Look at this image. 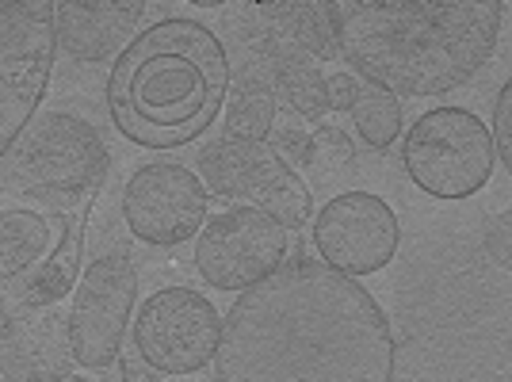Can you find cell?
<instances>
[{"label": "cell", "mask_w": 512, "mask_h": 382, "mask_svg": "<svg viewBox=\"0 0 512 382\" xmlns=\"http://www.w3.org/2000/svg\"><path fill=\"white\" fill-rule=\"evenodd\" d=\"M222 382H390L394 333L352 276L295 260L241 291L214 356Z\"/></svg>", "instance_id": "6da1fadb"}, {"label": "cell", "mask_w": 512, "mask_h": 382, "mask_svg": "<svg viewBox=\"0 0 512 382\" xmlns=\"http://www.w3.org/2000/svg\"><path fill=\"white\" fill-rule=\"evenodd\" d=\"M341 58L402 96L463 88L497 50L501 0H341Z\"/></svg>", "instance_id": "7a4b0ae2"}, {"label": "cell", "mask_w": 512, "mask_h": 382, "mask_svg": "<svg viewBox=\"0 0 512 382\" xmlns=\"http://www.w3.org/2000/svg\"><path fill=\"white\" fill-rule=\"evenodd\" d=\"M234 62L207 23L188 16L146 27L111 62L104 100L115 130L142 149H184L230 100Z\"/></svg>", "instance_id": "3957f363"}, {"label": "cell", "mask_w": 512, "mask_h": 382, "mask_svg": "<svg viewBox=\"0 0 512 382\" xmlns=\"http://www.w3.org/2000/svg\"><path fill=\"white\" fill-rule=\"evenodd\" d=\"M107 169L111 153L88 119L73 111H46L4 153V188L54 203H85L96 199Z\"/></svg>", "instance_id": "277c9868"}, {"label": "cell", "mask_w": 512, "mask_h": 382, "mask_svg": "<svg viewBox=\"0 0 512 382\" xmlns=\"http://www.w3.org/2000/svg\"><path fill=\"white\" fill-rule=\"evenodd\" d=\"M402 165L409 180L432 199H470L490 184L497 169L490 127L467 107H432L406 130Z\"/></svg>", "instance_id": "5b68a950"}, {"label": "cell", "mask_w": 512, "mask_h": 382, "mask_svg": "<svg viewBox=\"0 0 512 382\" xmlns=\"http://www.w3.org/2000/svg\"><path fill=\"white\" fill-rule=\"evenodd\" d=\"M58 4L54 0H4L0 4V146L20 142L46 100L58 58Z\"/></svg>", "instance_id": "8992f818"}, {"label": "cell", "mask_w": 512, "mask_h": 382, "mask_svg": "<svg viewBox=\"0 0 512 382\" xmlns=\"http://www.w3.org/2000/svg\"><path fill=\"white\" fill-rule=\"evenodd\" d=\"M138 298V260L127 241L96 253L81 272L65 314V348L81 371H107L119 360Z\"/></svg>", "instance_id": "52a82bcc"}, {"label": "cell", "mask_w": 512, "mask_h": 382, "mask_svg": "<svg viewBox=\"0 0 512 382\" xmlns=\"http://www.w3.org/2000/svg\"><path fill=\"white\" fill-rule=\"evenodd\" d=\"M195 172L211 195L237 199L245 207H260L272 218H279L287 230H299L314 218L310 184L268 142L218 138V142L199 149Z\"/></svg>", "instance_id": "ba28073f"}, {"label": "cell", "mask_w": 512, "mask_h": 382, "mask_svg": "<svg viewBox=\"0 0 512 382\" xmlns=\"http://www.w3.org/2000/svg\"><path fill=\"white\" fill-rule=\"evenodd\" d=\"M226 321L192 287H161L134 314V352L157 379H184L214 363Z\"/></svg>", "instance_id": "9c48e42d"}, {"label": "cell", "mask_w": 512, "mask_h": 382, "mask_svg": "<svg viewBox=\"0 0 512 382\" xmlns=\"http://www.w3.org/2000/svg\"><path fill=\"white\" fill-rule=\"evenodd\" d=\"M291 230L260 207H230L195 234V272L214 291H249L287 264Z\"/></svg>", "instance_id": "30bf717a"}, {"label": "cell", "mask_w": 512, "mask_h": 382, "mask_svg": "<svg viewBox=\"0 0 512 382\" xmlns=\"http://www.w3.org/2000/svg\"><path fill=\"white\" fill-rule=\"evenodd\" d=\"M310 222V245L318 260L352 279L383 272L402 245L398 214L375 191H341Z\"/></svg>", "instance_id": "8fae6325"}, {"label": "cell", "mask_w": 512, "mask_h": 382, "mask_svg": "<svg viewBox=\"0 0 512 382\" xmlns=\"http://www.w3.org/2000/svg\"><path fill=\"white\" fill-rule=\"evenodd\" d=\"M211 191L203 188L199 172L176 161H150L130 172L123 184V222L134 241L153 249H176L192 241L207 214Z\"/></svg>", "instance_id": "7c38bea8"}, {"label": "cell", "mask_w": 512, "mask_h": 382, "mask_svg": "<svg viewBox=\"0 0 512 382\" xmlns=\"http://www.w3.org/2000/svg\"><path fill=\"white\" fill-rule=\"evenodd\" d=\"M241 8H249V4H241ZM237 35H241L237 39L241 50L268 69L276 100H283L306 123H321L329 115L325 77H321L318 62L310 54H302L299 46L276 35L264 20H256L253 8H249V20H237Z\"/></svg>", "instance_id": "4fadbf2b"}, {"label": "cell", "mask_w": 512, "mask_h": 382, "mask_svg": "<svg viewBox=\"0 0 512 382\" xmlns=\"http://www.w3.org/2000/svg\"><path fill=\"white\" fill-rule=\"evenodd\" d=\"M142 0H58V46L73 62H107L119 58L142 31Z\"/></svg>", "instance_id": "5bb4252c"}, {"label": "cell", "mask_w": 512, "mask_h": 382, "mask_svg": "<svg viewBox=\"0 0 512 382\" xmlns=\"http://www.w3.org/2000/svg\"><path fill=\"white\" fill-rule=\"evenodd\" d=\"M54 226H58V241L46 256L43 264L31 272L27 279H20V291L16 302H8V314H43L54 302H62L77 291V268H81V218L77 214H54Z\"/></svg>", "instance_id": "9a60e30c"}, {"label": "cell", "mask_w": 512, "mask_h": 382, "mask_svg": "<svg viewBox=\"0 0 512 382\" xmlns=\"http://www.w3.org/2000/svg\"><path fill=\"white\" fill-rule=\"evenodd\" d=\"M256 20H264L276 35L295 43L314 62L341 58V12L337 0H279V4H249Z\"/></svg>", "instance_id": "2e32d148"}, {"label": "cell", "mask_w": 512, "mask_h": 382, "mask_svg": "<svg viewBox=\"0 0 512 382\" xmlns=\"http://www.w3.org/2000/svg\"><path fill=\"white\" fill-rule=\"evenodd\" d=\"M54 241H58L54 218L23 211V207H4L0 211V279L8 287L27 279L50 256Z\"/></svg>", "instance_id": "e0dca14e"}, {"label": "cell", "mask_w": 512, "mask_h": 382, "mask_svg": "<svg viewBox=\"0 0 512 382\" xmlns=\"http://www.w3.org/2000/svg\"><path fill=\"white\" fill-rule=\"evenodd\" d=\"M348 115H352L356 134L371 149H390L402 138V130H406L402 100L394 92H386V88L363 81V77H360V88H356V100L348 107Z\"/></svg>", "instance_id": "ac0fdd59"}, {"label": "cell", "mask_w": 512, "mask_h": 382, "mask_svg": "<svg viewBox=\"0 0 512 382\" xmlns=\"http://www.w3.org/2000/svg\"><path fill=\"white\" fill-rule=\"evenodd\" d=\"M272 149H276L287 165H318L321 161L314 130L291 127V123H283V127L272 130Z\"/></svg>", "instance_id": "d6986e66"}, {"label": "cell", "mask_w": 512, "mask_h": 382, "mask_svg": "<svg viewBox=\"0 0 512 382\" xmlns=\"http://www.w3.org/2000/svg\"><path fill=\"white\" fill-rule=\"evenodd\" d=\"M490 138H493V153H497L501 169H512V81H505L501 92H497Z\"/></svg>", "instance_id": "ffe728a7"}, {"label": "cell", "mask_w": 512, "mask_h": 382, "mask_svg": "<svg viewBox=\"0 0 512 382\" xmlns=\"http://www.w3.org/2000/svg\"><path fill=\"white\" fill-rule=\"evenodd\" d=\"M356 88H360V73H333V77H325V92H329V111H344L348 115V107L356 100Z\"/></svg>", "instance_id": "44dd1931"}, {"label": "cell", "mask_w": 512, "mask_h": 382, "mask_svg": "<svg viewBox=\"0 0 512 382\" xmlns=\"http://www.w3.org/2000/svg\"><path fill=\"white\" fill-rule=\"evenodd\" d=\"M314 138H318V149L321 146L333 149V153H337V161H352V157H356V146L348 142V134H344L341 127H321Z\"/></svg>", "instance_id": "7402d4cb"}]
</instances>
